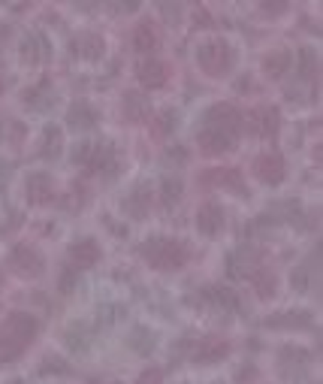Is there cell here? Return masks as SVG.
Masks as SVG:
<instances>
[{
	"label": "cell",
	"mask_w": 323,
	"mask_h": 384,
	"mask_svg": "<svg viewBox=\"0 0 323 384\" xmlns=\"http://www.w3.org/2000/svg\"><path fill=\"white\" fill-rule=\"evenodd\" d=\"M33 336H36V321L31 315H24V312L9 315L0 324V363L15 360L33 342Z\"/></svg>",
	"instance_id": "cell-1"
},
{
	"label": "cell",
	"mask_w": 323,
	"mask_h": 384,
	"mask_svg": "<svg viewBox=\"0 0 323 384\" xmlns=\"http://www.w3.org/2000/svg\"><path fill=\"white\" fill-rule=\"evenodd\" d=\"M154 43H158V34H154L151 24H140V27L133 31V45H136L140 52L154 49Z\"/></svg>",
	"instance_id": "cell-15"
},
{
	"label": "cell",
	"mask_w": 323,
	"mask_h": 384,
	"mask_svg": "<svg viewBox=\"0 0 323 384\" xmlns=\"http://www.w3.org/2000/svg\"><path fill=\"white\" fill-rule=\"evenodd\" d=\"M13 384H24V381H13Z\"/></svg>",
	"instance_id": "cell-22"
},
{
	"label": "cell",
	"mask_w": 323,
	"mask_h": 384,
	"mask_svg": "<svg viewBox=\"0 0 323 384\" xmlns=\"http://www.w3.org/2000/svg\"><path fill=\"white\" fill-rule=\"evenodd\" d=\"M200 145H202V152L206 154H224L230 145H233V136L218 131V127H206V131L200 133Z\"/></svg>",
	"instance_id": "cell-6"
},
{
	"label": "cell",
	"mask_w": 323,
	"mask_h": 384,
	"mask_svg": "<svg viewBox=\"0 0 323 384\" xmlns=\"http://www.w3.org/2000/svg\"><path fill=\"white\" fill-rule=\"evenodd\" d=\"M197 61L209 76H220V73H227L230 64H233V49H230L227 43H220V40L202 43L197 49Z\"/></svg>",
	"instance_id": "cell-3"
},
{
	"label": "cell",
	"mask_w": 323,
	"mask_h": 384,
	"mask_svg": "<svg viewBox=\"0 0 323 384\" xmlns=\"http://www.w3.org/2000/svg\"><path fill=\"white\" fill-rule=\"evenodd\" d=\"M54 197V188H52V179L45 176V172H33L31 179H27V200L36 206L49 203V200Z\"/></svg>",
	"instance_id": "cell-5"
},
{
	"label": "cell",
	"mask_w": 323,
	"mask_h": 384,
	"mask_svg": "<svg viewBox=\"0 0 323 384\" xmlns=\"http://www.w3.org/2000/svg\"><path fill=\"white\" fill-rule=\"evenodd\" d=\"M91 384H118V381H112V378H97V381H91Z\"/></svg>",
	"instance_id": "cell-21"
},
{
	"label": "cell",
	"mask_w": 323,
	"mask_h": 384,
	"mask_svg": "<svg viewBox=\"0 0 323 384\" xmlns=\"http://www.w3.org/2000/svg\"><path fill=\"white\" fill-rule=\"evenodd\" d=\"M254 281H257V294H260L263 300H269L275 294V276L272 272H260Z\"/></svg>",
	"instance_id": "cell-16"
},
{
	"label": "cell",
	"mask_w": 323,
	"mask_h": 384,
	"mask_svg": "<svg viewBox=\"0 0 323 384\" xmlns=\"http://www.w3.org/2000/svg\"><path fill=\"white\" fill-rule=\"evenodd\" d=\"M22 54L27 61H43V58H49V43H45V36H40V34H31L24 40V45H22Z\"/></svg>",
	"instance_id": "cell-11"
},
{
	"label": "cell",
	"mask_w": 323,
	"mask_h": 384,
	"mask_svg": "<svg viewBox=\"0 0 323 384\" xmlns=\"http://www.w3.org/2000/svg\"><path fill=\"white\" fill-rule=\"evenodd\" d=\"M73 52L88 54V58H97V54H103V40L94 36V34H88V36H82L79 43H73Z\"/></svg>",
	"instance_id": "cell-14"
},
{
	"label": "cell",
	"mask_w": 323,
	"mask_h": 384,
	"mask_svg": "<svg viewBox=\"0 0 323 384\" xmlns=\"http://www.w3.org/2000/svg\"><path fill=\"white\" fill-rule=\"evenodd\" d=\"M140 384H160V369H145L140 376Z\"/></svg>",
	"instance_id": "cell-19"
},
{
	"label": "cell",
	"mask_w": 323,
	"mask_h": 384,
	"mask_svg": "<svg viewBox=\"0 0 323 384\" xmlns=\"http://www.w3.org/2000/svg\"><path fill=\"white\" fill-rule=\"evenodd\" d=\"M290 58H287V54H275V58H266V70H269L272 73V76H281V73H284V64H287Z\"/></svg>",
	"instance_id": "cell-18"
},
{
	"label": "cell",
	"mask_w": 323,
	"mask_h": 384,
	"mask_svg": "<svg viewBox=\"0 0 323 384\" xmlns=\"http://www.w3.org/2000/svg\"><path fill=\"white\" fill-rule=\"evenodd\" d=\"M140 82L142 85H149V88H158L166 82V67L158 61H149V64H142L140 67Z\"/></svg>",
	"instance_id": "cell-12"
},
{
	"label": "cell",
	"mask_w": 323,
	"mask_h": 384,
	"mask_svg": "<svg viewBox=\"0 0 323 384\" xmlns=\"http://www.w3.org/2000/svg\"><path fill=\"white\" fill-rule=\"evenodd\" d=\"M142 254L158 269H179L184 263V245L175 239H151L142 245Z\"/></svg>",
	"instance_id": "cell-2"
},
{
	"label": "cell",
	"mask_w": 323,
	"mask_h": 384,
	"mask_svg": "<svg viewBox=\"0 0 323 384\" xmlns=\"http://www.w3.org/2000/svg\"><path fill=\"white\" fill-rule=\"evenodd\" d=\"M227 351H230V345H227L224 339H218V336H211V339H202V342H200V348H197V360L211 363V360L224 357Z\"/></svg>",
	"instance_id": "cell-10"
},
{
	"label": "cell",
	"mask_w": 323,
	"mask_h": 384,
	"mask_svg": "<svg viewBox=\"0 0 323 384\" xmlns=\"http://www.w3.org/2000/svg\"><path fill=\"white\" fill-rule=\"evenodd\" d=\"M175 197H179V182H166V185H163V200L170 203V200H175Z\"/></svg>",
	"instance_id": "cell-20"
},
{
	"label": "cell",
	"mask_w": 323,
	"mask_h": 384,
	"mask_svg": "<svg viewBox=\"0 0 323 384\" xmlns=\"http://www.w3.org/2000/svg\"><path fill=\"white\" fill-rule=\"evenodd\" d=\"M70 260L73 267H91L94 260H100V245L94 239H82L70 249Z\"/></svg>",
	"instance_id": "cell-9"
},
{
	"label": "cell",
	"mask_w": 323,
	"mask_h": 384,
	"mask_svg": "<svg viewBox=\"0 0 323 384\" xmlns=\"http://www.w3.org/2000/svg\"><path fill=\"white\" fill-rule=\"evenodd\" d=\"M70 124L73 127H94L97 124L94 109H91L88 103H76V106L70 109Z\"/></svg>",
	"instance_id": "cell-13"
},
{
	"label": "cell",
	"mask_w": 323,
	"mask_h": 384,
	"mask_svg": "<svg viewBox=\"0 0 323 384\" xmlns=\"http://www.w3.org/2000/svg\"><path fill=\"white\" fill-rule=\"evenodd\" d=\"M257 176L263 182H269V185H278L284 179V161L278 154H260L257 158Z\"/></svg>",
	"instance_id": "cell-7"
},
{
	"label": "cell",
	"mask_w": 323,
	"mask_h": 384,
	"mask_svg": "<svg viewBox=\"0 0 323 384\" xmlns=\"http://www.w3.org/2000/svg\"><path fill=\"white\" fill-rule=\"evenodd\" d=\"M9 263L18 276H27V279H36L43 272V258L36 254L31 245H18V249L9 254Z\"/></svg>",
	"instance_id": "cell-4"
},
{
	"label": "cell",
	"mask_w": 323,
	"mask_h": 384,
	"mask_svg": "<svg viewBox=\"0 0 323 384\" xmlns=\"http://www.w3.org/2000/svg\"><path fill=\"white\" fill-rule=\"evenodd\" d=\"M254 118H257V124H260L263 133H269L278 127V112H275V109H263V112H257Z\"/></svg>",
	"instance_id": "cell-17"
},
{
	"label": "cell",
	"mask_w": 323,
	"mask_h": 384,
	"mask_svg": "<svg viewBox=\"0 0 323 384\" xmlns=\"http://www.w3.org/2000/svg\"><path fill=\"white\" fill-rule=\"evenodd\" d=\"M220 227H224V212L218 206H202L197 212V230L206 236H215Z\"/></svg>",
	"instance_id": "cell-8"
}]
</instances>
